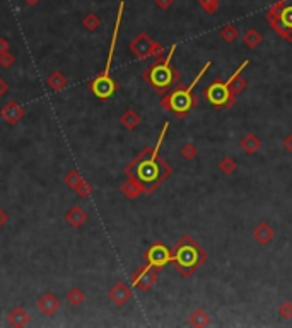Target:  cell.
<instances>
[{"mask_svg": "<svg viewBox=\"0 0 292 328\" xmlns=\"http://www.w3.org/2000/svg\"><path fill=\"white\" fill-rule=\"evenodd\" d=\"M31 320V316H29V313L24 310L23 306H17V308H14L12 311L9 313V316H7V323L10 326H26L29 323Z\"/></svg>", "mask_w": 292, "mask_h": 328, "instance_id": "cell-17", "label": "cell"}, {"mask_svg": "<svg viewBox=\"0 0 292 328\" xmlns=\"http://www.w3.org/2000/svg\"><path fill=\"white\" fill-rule=\"evenodd\" d=\"M38 310L43 313L45 316H51V315H55L56 311L60 310V306H61V302L60 299L56 297L53 292H46V294H43L38 299Z\"/></svg>", "mask_w": 292, "mask_h": 328, "instance_id": "cell-13", "label": "cell"}, {"mask_svg": "<svg viewBox=\"0 0 292 328\" xmlns=\"http://www.w3.org/2000/svg\"><path fill=\"white\" fill-rule=\"evenodd\" d=\"M140 115L135 111V110H127L123 115L120 116V123L123 125V128H127V130H135V128L140 125Z\"/></svg>", "mask_w": 292, "mask_h": 328, "instance_id": "cell-19", "label": "cell"}, {"mask_svg": "<svg viewBox=\"0 0 292 328\" xmlns=\"http://www.w3.org/2000/svg\"><path fill=\"white\" fill-rule=\"evenodd\" d=\"M82 28H84L86 31H89V33H94L96 29H99V28H101V19H99V15L94 14V12L87 14L86 17L82 19Z\"/></svg>", "mask_w": 292, "mask_h": 328, "instance_id": "cell-23", "label": "cell"}, {"mask_svg": "<svg viewBox=\"0 0 292 328\" xmlns=\"http://www.w3.org/2000/svg\"><path fill=\"white\" fill-rule=\"evenodd\" d=\"M179 154H181V157L186 159V161H193V159L198 156V149H197V146H195L193 142H186V144H184V146L181 147V151H179Z\"/></svg>", "mask_w": 292, "mask_h": 328, "instance_id": "cell-27", "label": "cell"}, {"mask_svg": "<svg viewBox=\"0 0 292 328\" xmlns=\"http://www.w3.org/2000/svg\"><path fill=\"white\" fill-rule=\"evenodd\" d=\"M145 261L156 269H162L173 261V250H169L164 243H154L145 251Z\"/></svg>", "mask_w": 292, "mask_h": 328, "instance_id": "cell-10", "label": "cell"}, {"mask_svg": "<svg viewBox=\"0 0 292 328\" xmlns=\"http://www.w3.org/2000/svg\"><path fill=\"white\" fill-rule=\"evenodd\" d=\"M84 301H86V294L79 289V287H72V289L67 292V302H69V304L80 306Z\"/></svg>", "mask_w": 292, "mask_h": 328, "instance_id": "cell-25", "label": "cell"}, {"mask_svg": "<svg viewBox=\"0 0 292 328\" xmlns=\"http://www.w3.org/2000/svg\"><path fill=\"white\" fill-rule=\"evenodd\" d=\"M38 2H39V0H24V4L29 5V7H34V5L38 4Z\"/></svg>", "mask_w": 292, "mask_h": 328, "instance_id": "cell-38", "label": "cell"}, {"mask_svg": "<svg viewBox=\"0 0 292 328\" xmlns=\"http://www.w3.org/2000/svg\"><path fill=\"white\" fill-rule=\"evenodd\" d=\"M24 113H26L24 106H20L17 101L12 99V101H9L7 105H4V108L0 110V116H2L9 125H15V123L20 121V118L24 116Z\"/></svg>", "mask_w": 292, "mask_h": 328, "instance_id": "cell-12", "label": "cell"}, {"mask_svg": "<svg viewBox=\"0 0 292 328\" xmlns=\"http://www.w3.org/2000/svg\"><path fill=\"white\" fill-rule=\"evenodd\" d=\"M159 270L161 269H156V266L145 263L132 275V285L142 292L151 291L152 285L159 280Z\"/></svg>", "mask_w": 292, "mask_h": 328, "instance_id": "cell-9", "label": "cell"}, {"mask_svg": "<svg viewBox=\"0 0 292 328\" xmlns=\"http://www.w3.org/2000/svg\"><path fill=\"white\" fill-rule=\"evenodd\" d=\"M219 36L225 41V43H234V41L239 38V28L236 24L229 23V24H225L220 28Z\"/></svg>", "mask_w": 292, "mask_h": 328, "instance_id": "cell-22", "label": "cell"}, {"mask_svg": "<svg viewBox=\"0 0 292 328\" xmlns=\"http://www.w3.org/2000/svg\"><path fill=\"white\" fill-rule=\"evenodd\" d=\"M7 91H9V84L4 79H0V96L7 94Z\"/></svg>", "mask_w": 292, "mask_h": 328, "instance_id": "cell-37", "label": "cell"}, {"mask_svg": "<svg viewBox=\"0 0 292 328\" xmlns=\"http://www.w3.org/2000/svg\"><path fill=\"white\" fill-rule=\"evenodd\" d=\"M169 128V123L166 121L161 130V135L157 138L156 147H143L142 152L133 159V161L125 168L127 176L137 178L143 184L145 193H152L157 187L166 181L173 174V168L159 156V149L162 146V140L166 137V132Z\"/></svg>", "mask_w": 292, "mask_h": 328, "instance_id": "cell-1", "label": "cell"}, {"mask_svg": "<svg viewBox=\"0 0 292 328\" xmlns=\"http://www.w3.org/2000/svg\"><path fill=\"white\" fill-rule=\"evenodd\" d=\"M243 41L249 50H256L261 45L263 38H261V34L255 28H249V29H246V33L243 34Z\"/></svg>", "mask_w": 292, "mask_h": 328, "instance_id": "cell-21", "label": "cell"}, {"mask_svg": "<svg viewBox=\"0 0 292 328\" xmlns=\"http://www.w3.org/2000/svg\"><path fill=\"white\" fill-rule=\"evenodd\" d=\"M7 220H9V215H7V212H5L4 209H0V228H2V225H5V224H7Z\"/></svg>", "mask_w": 292, "mask_h": 328, "instance_id": "cell-35", "label": "cell"}, {"mask_svg": "<svg viewBox=\"0 0 292 328\" xmlns=\"http://www.w3.org/2000/svg\"><path fill=\"white\" fill-rule=\"evenodd\" d=\"M15 64V56L9 51H4V53H0V67H4V69H9V67H12Z\"/></svg>", "mask_w": 292, "mask_h": 328, "instance_id": "cell-31", "label": "cell"}, {"mask_svg": "<svg viewBox=\"0 0 292 328\" xmlns=\"http://www.w3.org/2000/svg\"><path fill=\"white\" fill-rule=\"evenodd\" d=\"M239 146L246 154H255L261 147V140L258 138V135H255V133H248V135H244L241 138Z\"/></svg>", "mask_w": 292, "mask_h": 328, "instance_id": "cell-20", "label": "cell"}, {"mask_svg": "<svg viewBox=\"0 0 292 328\" xmlns=\"http://www.w3.org/2000/svg\"><path fill=\"white\" fill-rule=\"evenodd\" d=\"M67 84H69V79H67L60 70H55L53 74H50L48 79H46V86H48V89L53 91V92H58L61 89H65Z\"/></svg>", "mask_w": 292, "mask_h": 328, "instance_id": "cell-18", "label": "cell"}, {"mask_svg": "<svg viewBox=\"0 0 292 328\" xmlns=\"http://www.w3.org/2000/svg\"><path fill=\"white\" fill-rule=\"evenodd\" d=\"M154 2H156V5L161 10H168L174 4V0H154Z\"/></svg>", "mask_w": 292, "mask_h": 328, "instance_id": "cell-33", "label": "cell"}, {"mask_svg": "<svg viewBox=\"0 0 292 328\" xmlns=\"http://www.w3.org/2000/svg\"><path fill=\"white\" fill-rule=\"evenodd\" d=\"M123 9H125V2H120L118 5V14H116V20H115V28H113V36H111V43H110V51H108V58H106V65L102 69L101 74H97L94 79L91 80L89 89L94 94L97 99L106 101L115 94L118 89L116 80L111 77V61H113V55H115V48H116V41H118V33H120V24H121V15H123Z\"/></svg>", "mask_w": 292, "mask_h": 328, "instance_id": "cell-3", "label": "cell"}, {"mask_svg": "<svg viewBox=\"0 0 292 328\" xmlns=\"http://www.w3.org/2000/svg\"><path fill=\"white\" fill-rule=\"evenodd\" d=\"M210 67H212V61H207L202 69H200V72L197 74V77L190 82V84L186 87L183 86H178L176 89H174L173 92H169V94H166L161 99V106L164 108L166 111H171L173 115H176L178 118H184L188 115L190 111L193 110L195 105H197V97H193V89L195 86L198 84L200 80H202V77L205 75V72H207Z\"/></svg>", "mask_w": 292, "mask_h": 328, "instance_id": "cell-6", "label": "cell"}, {"mask_svg": "<svg viewBox=\"0 0 292 328\" xmlns=\"http://www.w3.org/2000/svg\"><path fill=\"white\" fill-rule=\"evenodd\" d=\"M120 190H121V193L125 195L127 198H137V197H140L142 193H145L143 184L133 176H127L125 181L121 183Z\"/></svg>", "mask_w": 292, "mask_h": 328, "instance_id": "cell-15", "label": "cell"}, {"mask_svg": "<svg viewBox=\"0 0 292 328\" xmlns=\"http://www.w3.org/2000/svg\"><path fill=\"white\" fill-rule=\"evenodd\" d=\"M82 174L77 171V169H70L69 173L65 174V178H64V183L67 184V187L69 188H72V190H75L77 187H79L80 184V181H82Z\"/></svg>", "mask_w": 292, "mask_h": 328, "instance_id": "cell-26", "label": "cell"}, {"mask_svg": "<svg viewBox=\"0 0 292 328\" xmlns=\"http://www.w3.org/2000/svg\"><path fill=\"white\" fill-rule=\"evenodd\" d=\"M219 168L224 174H233L236 169H238V162H236L233 157H224L222 161L219 162Z\"/></svg>", "mask_w": 292, "mask_h": 328, "instance_id": "cell-29", "label": "cell"}, {"mask_svg": "<svg viewBox=\"0 0 292 328\" xmlns=\"http://www.w3.org/2000/svg\"><path fill=\"white\" fill-rule=\"evenodd\" d=\"M253 238L258 241L260 244H268L275 238V231L272 229L268 222H260L253 231Z\"/></svg>", "mask_w": 292, "mask_h": 328, "instance_id": "cell-16", "label": "cell"}, {"mask_svg": "<svg viewBox=\"0 0 292 328\" xmlns=\"http://www.w3.org/2000/svg\"><path fill=\"white\" fill-rule=\"evenodd\" d=\"M65 220H67V224H69L70 228L79 229L87 222V220H89V215H87V212L80 207V205H72V207L67 210Z\"/></svg>", "mask_w": 292, "mask_h": 328, "instance_id": "cell-14", "label": "cell"}, {"mask_svg": "<svg viewBox=\"0 0 292 328\" xmlns=\"http://www.w3.org/2000/svg\"><path fill=\"white\" fill-rule=\"evenodd\" d=\"M108 297L111 299L113 304L125 306L132 299V287L125 284V282H116L110 289V292H108Z\"/></svg>", "mask_w": 292, "mask_h": 328, "instance_id": "cell-11", "label": "cell"}, {"mask_svg": "<svg viewBox=\"0 0 292 328\" xmlns=\"http://www.w3.org/2000/svg\"><path fill=\"white\" fill-rule=\"evenodd\" d=\"M249 61L244 60L238 69L234 70V74L225 80H214L207 89H205V97L210 105L217 106V108H231L236 102V97H238L241 92L246 89L248 86V80L244 79L243 70L248 67Z\"/></svg>", "mask_w": 292, "mask_h": 328, "instance_id": "cell-2", "label": "cell"}, {"mask_svg": "<svg viewBox=\"0 0 292 328\" xmlns=\"http://www.w3.org/2000/svg\"><path fill=\"white\" fill-rule=\"evenodd\" d=\"M210 323V316L203 310H197L190 315V325L192 326H207Z\"/></svg>", "mask_w": 292, "mask_h": 328, "instance_id": "cell-24", "label": "cell"}, {"mask_svg": "<svg viewBox=\"0 0 292 328\" xmlns=\"http://www.w3.org/2000/svg\"><path fill=\"white\" fill-rule=\"evenodd\" d=\"M207 253L198 243L190 238L183 236L176 244L173 246V261L171 263L176 266V270L183 277H192L205 261H207Z\"/></svg>", "mask_w": 292, "mask_h": 328, "instance_id": "cell-4", "label": "cell"}, {"mask_svg": "<svg viewBox=\"0 0 292 328\" xmlns=\"http://www.w3.org/2000/svg\"><path fill=\"white\" fill-rule=\"evenodd\" d=\"M274 31L292 43V0H279L265 14Z\"/></svg>", "mask_w": 292, "mask_h": 328, "instance_id": "cell-7", "label": "cell"}, {"mask_svg": "<svg viewBox=\"0 0 292 328\" xmlns=\"http://www.w3.org/2000/svg\"><path fill=\"white\" fill-rule=\"evenodd\" d=\"M174 51H176V45L171 46L168 55L156 60L151 67H147V69L142 72V79L145 80L152 89L161 92V94L171 89L179 79V72L173 67Z\"/></svg>", "mask_w": 292, "mask_h": 328, "instance_id": "cell-5", "label": "cell"}, {"mask_svg": "<svg viewBox=\"0 0 292 328\" xmlns=\"http://www.w3.org/2000/svg\"><path fill=\"white\" fill-rule=\"evenodd\" d=\"M74 192H75L77 195H79L80 198H87V197H89V195L92 193V184L87 183L86 179H82L80 184L74 190Z\"/></svg>", "mask_w": 292, "mask_h": 328, "instance_id": "cell-30", "label": "cell"}, {"mask_svg": "<svg viewBox=\"0 0 292 328\" xmlns=\"http://www.w3.org/2000/svg\"><path fill=\"white\" fill-rule=\"evenodd\" d=\"M279 313L284 320H290L292 318V302L290 301H284L279 308Z\"/></svg>", "mask_w": 292, "mask_h": 328, "instance_id": "cell-32", "label": "cell"}, {"mask_svg": "<svg viewBox=\"0 0 292 328\" xmlns=\"http://www.w3.org/2000/svg\"><path fill=\"white\" fill-rule=\"evenodd\" d=\"M130 51L133 55L137 56V58H149V56H154L156 60L162 58L164 56V46L161 43H157V41H154L151 36H149L147 33H138L135 38L132 39L130 43Z\"/></svg>", "mask_w": 292, "mask_h": 328, "instance_id": "cell-8", "label": "cell"}, {"mask_svg": "<svg viewBox=\"0 0 292 328\" xmlns=\"http://www.w3.org/2000/svg\"><path fill=\"white\" fill-rule=\"evenodd\" d=\"M197 2H198L200 7L203 9V12L208 14V15L215 14V12L219 10V7H220V2H219V0H197Z\"/></svg>", "mask_w": 292, "mask_h": 328, "instance_id": "cell-28", "label": "cell"}, {"mask_svg": "<svg viewBox=\"0 0 292 328\" xmlns=\"http://www.w3.org/2000/svg\"><path fill=\"white\" fill-rule=\"evenodd\" d=\"M284 147H285V151L292 152V133H290V135H287V137H285V140H284Z\"/></svg>", "mask_w": 292, "mask_h": 328, "instance_id": "cell-36", "label": "cell"}, {"mask_svg": "<svg viewBox=\"0 0 292 328\" xmlns=\"http://www.w3.org/2000/svg\"><path fill=\"white\" fill-rule=\"evenodd\" d=\"M10 50V43L5 38H0V53H4V51H9Z\"/></svg>", "mask_w": 292, "mask_h": 328, "instance_id": "cell-34", "label": "cell"}]
</instances>
